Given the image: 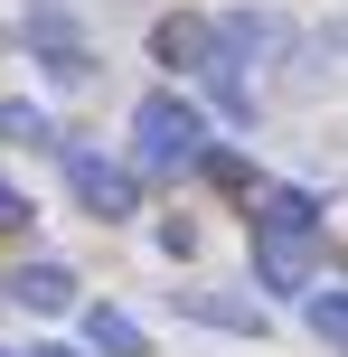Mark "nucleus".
Returning a JSON list of instances; mask_svg holds the SVG:
<instances>
[{
  "instance_id": "9d476101",
  "label": "nucleus",
  "mask_w": 348,
  "mask_h": 357,
  "mask_svg": "<svg viewBox=\"0 0 348 357\" xmlns=\"http://www.w3.org/2000/svg\"><path fill=\"white\" fill-rule=\"evenodd\" d=\"M198 178H207V188H226V197H255V169H245L236 151H217V142H207V160H198Z\"/></svg>"
},
{
  "instance_id": "7ed1b4c3",
  "label": "nucleus",
  "mask_w": 348,
  "mask_h": 357,
  "mask_svg": "<svg viewBox=\"0 0 348 357\" xmlns=\"http://www.w3.org/2000/svg\"><path fill=\"white\" fill-rule=\"evenodd\" d=\"M151 56H160L169 75H207L217 66V19L207 10H169L160 29H151Z\"/></svg>"
},
{
  "instance_id": "ddd939ff",
  "label": "nucleus",
  "mask_w": 348,
  "mask_h": 357,
  "mask_svg": "<svg viewBox=\"0 0 348 357\" xmlns=\"http://www.w3.org/2000/svg\"><path fill=\"white\" fill-rule=\"evenodd\" d=\"M19 226H29V197H19L10 178H0V235H19Z\"/></svg>"
},
{
  "instance_id": "20e7f679",
  "label": "nucleus",
  "mask_w": 348,
  "mask_h": 357,
  "mask_svg": "<svg viewBox=\"0 0 348 357\" xmlns=\"http://www.w3.org/2000/svg\"><path fill=\"white\" fill-rule=\"evenodd\" d=\"M66 188L85 197V207L104 216V226L142 207V188H132V169H123V160H94V151H66Z\"/></svg>"
},
{
  "instance_id": "0eeeda50",
  "label": "nucleus",
  "mask_w": 348,
  "mask_h": 357,
  "mask_svg": "<svg viewBox=\"0 0 348 357\" xmlns=\"http://www.w3.org/2000/svg\"><path fill=\"white\" fill-rule=\"evenodd\" d=\"M10 301L19 310H75V273L66 264H19L10 273Z\"/></svg>"
},
{
  "instance_id": "6e6552de",
  "label": "nucleus",
  "mask_w": 348,
  "mask_h": 357,
  "mask_svg": "<svg viewBox=\"0 0 348 357\" xmlns=\"http://www.w3.org/2000/svg\"><path fill=\"white\" fill-rule=\"evenodd\" d=\"M85 348H94V357H151L142 320H132V310H113V301H94V310H85Z\"/></svg>"
},
{
  "instance_id": "4468645a",
  "label": "nucleus",
  "mask_w": 348,
  "mask_h": 357,
  "mask_svg": "<svg viewBox=\"0 0 348 357\" xmlns=\"http://www.w3.org/2000/svg\"><path fill=\"white\" fill-rule=\"evenodd\" d=\"M29 357H85V348H29Z\"/></svg>"
},
{
  "instance_id": "f8f14e48",
  "label": "nucleus",
  "mask_w": 348,
  "mask_h": 357,
  "mask_svg": "<svg viewBox=\"0 0 348 357\" xmlns=\"http://www.w3.org/2000/svg\"><path fill=\"white\" fill-rule=\"evenodd\" d=\"M0 132H10V142H47V113L38 104H0Z\"/></svg>"
},
{
  "instance_id": "1a4fd4ad",
  "label": "nucleus",
  "mask_w": 348,
  "mask_h": 357,
  "mask_svg": "<svg viewBox=\"0 0 348 357\" xmlns=\"http://www.w3.org/2000/svg\"><path fill=\"white\" fill-rule=\"evenodd\" d=\"M179 310H188V320H207V329H264V310L236 301V291H179Z\"/></svg>"
},
{
  "instance_id": "f03ea898",
  "label": "nucleus",
  "mask_w": 348,
  "mask_h": 357,
  "mask_svg": "<svg viewBox=\"0 0 348 357\" xmlns=\"http://www.w3.org/2000/svg\"><path fill=\"white\" fill-rule=\"evenodd\" d=\"M19 38H29V56L56 75V85H85V75H94V47H85V29H75V19L56 10V0H38V10L19 19Z\"/></svg>"
},
{
  "instance_id": "f257e3e1",
  "label": "nucleus",
  "mask_w": 348,
  "mask_h": 357,
  "mask_svg": "<svg viewBox=\"0 0 348 357\" xmlns=\"http://www.w3.org/2000/svg\"><path fill=\"white\" fill-rule=\"evenodd\" d=\"M132 151H142V169H198L207 160V113L188 94H142L132 104Z\"/></svg>"
},
{
  "instance_id": "423d86ee",
  "label": "nucleus",
  "mask_w": 348,
  "mask_h": 357,
  "mask_svg": "<svg viewBox=\"0 0 348 357\" xmlns=\"http://www.w3.org/2000/svg\"><path fill=\"white\" fill-rule=\"evenodd\" d=\"M255 235H320V197L311 188H264L255 197Z\"/></svg>"
},
{
  "instance_id": "39448f33",
  "label": "nucleus",
  "mask_w": 348,
  "mask_h": 357,
  "mask_svg": "<svg viewBox=\"0 0 348 357\" xmlns=\"http://www.w3.org/2000/svg\"><path fill=\"white\" fill-rule=\"evenodd\" d=\"M255 282L264 291H311V235H255Z\"/></svg>"
},
{
  "instance_id": "9b49d317",
  "label": "nucleus",
  "mask_w": 348,
  "mask_h": 357,
  "mask_svg": "<svg viewBox=\"0 0 348 357\" xmlns=\"http://www.w3.org/2000/svg\"><path fill=\"white\" fill-rule=\"evenodd\" d=\"M311 329L330 348H348V282H330V291H311Z\"/></svg>"
}]
</instances>
